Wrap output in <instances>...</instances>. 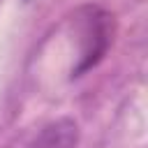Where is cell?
I'll list each match as a JSON object with an SVG mask.
<instances>
[{"instance_id":"1","label":"cell","mask_w":148,"mask_h":148,"mask_svg":"<svg viewBox=\"0 0 148 148\" xmlns=\"http://www.w3.org/2000/svg\"><path fill=\"white\" fill-rule=\"evenodd\" d=\"M79 35H81V53L79 65L72 69V76H81L90 67H95L106 49L113 42V16L99 7H83L79 14Z\"/></svg>"},{"instance_id":"2","label":"cell","mask_w":148,"mask_h":148,"mask_svg":"<svg viewBox=\"0 0 148 148\" xmlns=\"http://www.w3.org/2000/svg\"><path fill=\"white\" fill-rule=\"evenodd\" d=\"M79 143V127L69 118H60L42 130L30 148H76Z\"/></svg>"}]
</instances>
